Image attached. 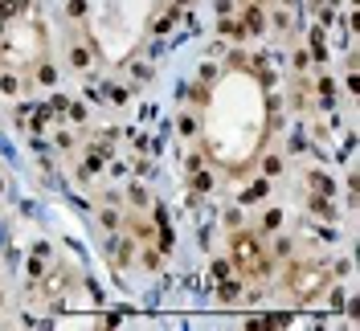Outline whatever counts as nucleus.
Listing matches in <instances>:
<instances>
[{
  "label": "nucleus",
  "instance_id": "nucleus-7",
  "mask_svg": "<svg viewBox=\"0 0 360 331\" xmlns=\"http://www.w3.org/2000/svg\"><path fill=\"white\" fill-rule=\"evenodd\" d=\"M258 196H266V184H254V188L246 192V200H258Z\"/></svg>",
  "mask_w": 360,
  "mask_h": 331
},
{
  "label": "nucleus",
  "instance_id": "nucleus-4",
  "mask_svg": "<svg viewBox=\"0 0 360 331\" xmlns=\"http://www.w3.org/2000/svg\"><path fill=\"white\" fill-rule=\"evenodd\" d=\"M311 184H315L319 192H336V188H332V180H327V176H319V172H311Z\"/></svg>",
  "mask_w": 360,
  "mask_h": 331
},
{
  "label": "nucleus",
  "instance_id": "nucleus-3",
  "mask_svg": "<svg viewBox=\"0 0 360 331\" xmlns=\"http://www.w3.org/2000/svg\"><path fill=\"white\" fill-rule=\"evenodd\" d=\"M237 290H242V282H225L221 286V298H225V303H237Z\"/></svg>",
  "mask_w": 360,
  "mask_h": 331
},
{
  "label": "nucleus",
  "instance_id": "nucleus-6",
  "mask_svg": "<svg viewBox=\"0 0 360 331\" xmlns=\"http://www.w3.org/2000/svg\"><path fill=\"white\" fill-rule=\"evenodd\" d=\"M107 160V152H99V147H95V152H90V160H86V168H99Z\"/></svg>",
  "mask_w": 360,
  "mask_h": 331
},
{
  "label": "nucleus",
  "instance_id": "nucleus-2",
  "mask_svg": "<svg viewBox=\"0 0 360 331\" xmlns=\"http://www.w3.org/2000/svg\"><path fill=\"white\" fill-rule=\"evenodd\" d=\"M242 29H246V33H258V29H262V13H258V9H250V13H246V25H242Z\"/></svg>",
  "mask_w": 360,
  "mask_h": 331
},
{
  "label": "nucleus",
  "instance_id": "nucleus-8",
  "mask_svg": "<svg viewBox=\"0 0 360 331\" xmlns=\"http://www.w3.org/2000/svg\"><path fill=\"white\" fill-rule=\"evenodd\" d=\"M176 5H185V0H176Z\"/></svg>",
  "mask_w": 360,
  "mask_h": 331
},
{
  "label": "nucleus",
  "instance_id": "nucleus-1",
  "mask_svg": "<svg viewBox=\"0 0 360 331\" xmlns=\"http://www.w3.org/2000/svg\"><path fill=\"white\" fill-rule=\"evenodd\" d=\"M258 258H262V254H258V246L250 242V237H242V242H237V262H242L250 274H258V270H262V262H258Z\"/></svg>",
  "mask_w": 360,
  "mask_h": 331
},
{
  "label": "nucleus",
  "instance_id": "nucleus-5",
  "mask_svg": "<svg viewBox=\"0 0 360 331\" xmlns=\"http://www.w3.org/2000/svg\"><path fill=\"white\" fill-rule=\"evenodd\" d=\"M266 229H279L283 225V213H279V208H270V213H266V221H262Z\"/></svg>",
  "mask_w": 360,
  "mask_h": 331
}]
</instances>
